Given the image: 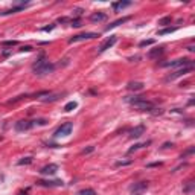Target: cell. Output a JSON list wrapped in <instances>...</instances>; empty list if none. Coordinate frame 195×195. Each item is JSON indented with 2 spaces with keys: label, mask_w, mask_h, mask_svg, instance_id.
Returning a JSON list of instances; mask_svg holds the SVG:
<instances>
[{
  "label": "cell",
  "mask_w": 195,
  "mask_h": 195,
  "mask_svg": "<svg viewBox=\"0 0 195 195\" xmlns=\"http://www.w3.org/2000/svg\"><path fill=\"white\" fill-rule=\"evenodd\" d=\"M125 101L130 102L137 110H142V111H153L154 110V104L151 101H146L143 96H127Z\"/></svg>",
  "instance_id": "1"
},
{
  "label": "cell",
  "mask_w": 195,
  "mask_h": 195,
  "mask_svg": "<svg viewBox=\"0 0 195 195\" xmlns=\"http://www.w3.org/2000/svg\"><path fill=\"white\" fill-rule=\"evenodd\" d=\"M32 69H34L35 73L41 76V75L52 73V72H54V69H55V66L52 64V63H49V60H46V56L43 55L40 60H37V63L32 66Z\"/></svg>",
  "instance_id": "2"
},
{
  "label": "cell",
  "mask_w": 195,
  "mask_h": 195,
  "mask_svg": "<svg viewBox=\"0 0 195 195\" xmlns=\"http://www.w3.org/2000/svg\"><path fill=\"white\" fill-rule=\"evenodd\" d=\"M163 67H188V66H192V61L188 60V58H178V60H174V61H168V63H163L162 64Z\"/></svg>",
  "instance_id": "3"
},
{
  "label": "cell",
  "mask_w": 195,
  "mask_h": 195,
  "mask_svg": "<svg viewBox=\"0 0 195 195\" xmlns=\"http://www.w3.org/2000/svg\"><path fill=\"white\" fill-rule=\"evenodd\" d=\"M99 34H95V32H87V34H79V35H73L72 38L69 40V43H76V41H84V40H92V38H98Z\"/></svg>",
  "instance_id": "4"
},
{
  "label": "cell",
  "mask_w": 195,
  "mask_h": 195,
  "mask_svg": "<svg viewBox=\"0 0 195 195\" xmlns=\"http://www.w3.org/2000/svg\"><path fill=\"white\" fill-rule=\"evenodd\" d=\"M189 72H192V66H188V67H181V69H178V70H175L174 73H171L169 76L166 78V81H174V79L183 76V75H188Z\"/></svg>",
  "instance_id": "5"
},
{
  "label": "cell",
  "mask_w": 195,
  "mask_h": 195,
  "mask_svg": "<svg viewBox=\"0 0 195 195\" xmlns=\"http://www.w3.org/2000/svg\"><path fill=\"white\" fill-rule=\"evenodd\" d=\"M72 130H73V125L70 122H66V123H63L58 130L55 131V137H60V136H69L70 133H72Z\"/></svg>",
  "instance_id": "6"
},
{
  "label": "cell",
  "mask_w": 195,
  "mask_h": 195,
  "mask_svg": "<svg viewBox=\"0 0 195 195\" xmlns=\"http://www.w3.org/2000/svg\"><path fill=\"white\" fill-rule=\"evenodd\" d=\"M116 40H117V38L114 37V35H110V38H107V40H105V41H104V43L99 46V49H98V52H99V54H102V52H105L107 49H110V47H111L114 43H116Z\"/></svg>",
  "instance_id": "7"
},
{
  "label": "cell",
  "mask_w": 195,
  "mask_h": 195,
  "mask_svg": "<svg viewBox=\"0 0 195 195\" xmlns=\"http://www.w3.org/2000/svg\"><path fill=\"white\" fill-rule=\"evenodd\" d=\"M32 127H34L32 121H19V122H15V130L20 131V133L28 131V130H31Z\"/></svg>",
  "instance_id": "8"
},
{
  "label": "cell",
  "mask_w": 195,
  "mask_h": 195,
  "mask_svg": "<svg viewBox=\"0 0 195 195\" xmlns=\"http://www.w3.org/2000/svg\"><path fill=\"white\" fill-rule=\"evenodd\" d=\"M37 183L40 186H44V188H56V186H63V181H61V180H52V181H49V180H38Z\"/></svg>",
  "instance_id": "9"
},
{
  "label": "cell",
  "mask_w": 195,
  "mask_h": 195,
  "mask_svg": "<svg viewBox=\"0 0 195 195\" xmlns=\"http://www.w3.org/2000/svg\"><path fill=\"white\" fill-rule=\"evenodd\" d=\"M56 171H58V166L54 165V163H50V165H46L44 168H41V169H40V172H41L43 175H54Z\"/></svg>",
  "instance_id": "10"
},
{
  "label": "cell",
  "mask_w": 195,
  "mask_h": 195,
  "mask_svg": "<svg viewBox=\"0 0 195 195\" xmlns=\"http://www.w3.org/2000/svg\"><path fill=\"white\" fill-rule=\"evenodd\" d=\"M143 133H145V127H143V125H139V127H136L134 130H131L130 137H131V139H139V137L143 134Z\"/></svg>",
  "instance_id": "11"
},
{
  "label": "cell",
  "mask_w": 195,
  "mask_h": 195,
  "mask_svg": "<svg viewBox=\"0 0 195 195\" xmlns=\"http://www.w3.org/2000/svg\"><path fill=\"white\" fill-rule=\"evenodd\" d=\"M90 20L92 21H105L107 20V14H104V12H95V14L90 15Z\"/></svg>",
  "instance_id": "12"
},
{
  "label": "cell",
  "mask_w": 195,
  "mask_h": 195,
  "mask_svg": "<svg viewBox=\"0 0 195 195\" xmlns=\"http://www.w3.org/2000/svg\"><path fill=\"white\" fill-rule=\"evenodd\" d=\"M130 5H131V2H114L111 6L114 11H119V9H123V8L130 6Z\"/></svg>",
  "instance_id": "13"
},
{
  "label": "cell",
  "mask_w": 195,
  "mask_h": 195,
  "mask_svg": "<svg viewBox=\"0 0 195 195\" xmlns=\"http://www.w3.org/2000/svg\"><path fill=\"white\" fill-rule=\"evenodd\" d=\"M163 52H165V49H163V47H157V49H153V50H149L148 56H149V58H156V56H160Z\"/></svg>",
  "instance_id": "14"
},
{
  "label": "cell",
  "mask_w": 195,
  "mask_h": 195,
  "mask_svg": "<svg viewBox=\"0 0 195 195\" xmlns=\"http://www.w3.org/2000/svg\"><path fill=\"white\" fill-rule=\"evenodd\" d=\"M125 21H128V17H123V19H119V20H116V21H113L111 25H108V26H107V31L113 29V28H116V26L122 25V23H125Z\"/></svg>",
  "instance_id": "15"
},
{
  "label": "cell",
  "mask_w": 195,
  "mask_h": 195,
  "mask_svg": "<svg viewBox=\"0 0 195 195\" xmlns=\"http://www.w3.org/2000/svg\"><path fill=\"white\" fill-rule=\"evenodd\" d=\"M143 82H130L128 84V90H142Z\"/></svg>",
  "instance_id": "16"
},
{
  "label": "cell",
  "mask_w": 195,
  "mask_h": 195,
  "mask_svg": "<svg viewBox=\"0 0 195 195\" xmlns=\"http://www.w3.org/2000/svg\"><path fill=\"white\" fill-rule=\"evenodd\" d=\"M148 188V181H142V183H137L134 186H131L133 190H142V189H146Z\"/></svg>",
  "instance_id": "17"
},
{
  "label": "cell",
  "mask_w": 195,
  "mask_h": 195,
  "mask_svg": "<svg viewBox=\"0 0 195 195\" xmlns=\"http://www.w3.org/2000/svg\"><path fill=\"white\" fill-rule=\"evenodd\" d=\"M78 107V104L75 102V101H70V102L66 104V107H64V111H72V110H75Z\"/></svg>",
  "instance_id": "18"
},
{
  "label": "cell",
  "mask_w": 195,
  "mask_h": 195,
  "mask_svg": "<svg viewBox=\"0 0 195 195\" xmlns=\"http://www.w3.org/2000/svg\"><path fill=\"white\" fill-rule=\"evenodd\" d=\"M26 6H28V5H26ZM21 9H25V6H15V8H12V9H8V11L0 12V14H3V15H6V14H14V12H17V11H21Z\"/></svg>",
  "instance_id": "19"
},
{
  "label": "cell",
  "mask_w": 195,
  "mask_h": 195,
  "mask_svg": "<svg viewBox=\"0 0 195 195\" xmlns=\"http://www.w3.org/2000/svg\"><path fill=\"white\" fill-rule=\"evenodd\" d=\"M76 195H96V192H95L93 189L88 188V189H82V190H79V192H78Z\"/></svg>",
  "instance_id": "20"
},
{
  "label": "cell",
  "mask_w": 195,
  "mask_h": 195,
  "mask_svg": "<svg viewBox=\"0 0 195 195\" xmlns=\"http://www.w3.org/2000/svg\"><path fill=\"white\" fill-rule=\"evenodd\" d=\"M175 31V28H165V29H160L159 31V35H166V34H172Z\"/></svg>",
  "instance_id": "21"
},
{
  "label": "cell",
  "mask_w": 195,
  "mask_h": 195,
  "mask_svg": "<svg viewBox=\"0 0 195 195\" xmlns=\"http://www.w3.org/2000/svg\"><path fill=\"white\" fill-rule=\"evenodd\" d=\"M32 163V157H25L19 162V165H31Z\"/></svg>",
  "instance_id": "22"
},
{
  "label": "cell",
  "mask_w": 195,
  "mask_h": 195,
  "mask_svg": "<svg viewBox=\"0 0 195 195\" xmlns=\"http://www.w3.org/2000/svg\"><path fill=\"white\" fill-rule=\"evenodd\" d=\"M151 44H154V40H143V41H140L139 46L140 47H145V46H151Z\"/></svg>",
  "instance_id": "23"
},
{
  "label": "cell",
  "mask_w": 195,
  "mask_h": 195,
  "mask_svg": "<svg viewBox=\"0 0 195 195\" xmlns=\"http://www.w3.org/2000/svg\"><path fill=\"white\" fill-rule=\"evenodd\" d=\"M169 23H171V17H163V19L159 21V25H162V26H166Z\"/></svg>",
  "instance_id": "24"
},
{
  "label": "cell",
  "mask_w": 195,
  "mask_h": 195,
  "mask_svg": "<svg viewBox=\"0 0 195 195\" xmlns=\"http://www.w3.org/2000/svg\"><path fill=\"white\" fill-rule=\"evenodd\" d=\"M133 160H119L116 162V166H127V165H131Z\"/></svg>",
  "instance_id": "25"
},
{
  "label": "cell",
  "mask_w": 195,
  "mask_h": 195,
  "mask_svg": "<svg viewBox=\"0 0 195 195\" xmlns=\"http://www.w3.org/2000/svg\"><path fill=\"white\" fill-rule=\"evenodd\" d=\"M142 146H146V143H137V145H134V146H133V148H130V151H128V153H134L136 149L142 148Z\"/></svg>",
  "instance_id": "26"
},
{
  "label": "cell",
  "mask_w": 195,
  "mask_h": 195,
  "mask_svg": "<svg viewBox=\"0 0 195 195\" xmlns=\"http://www.w3.org/2000/svg\"><path fill=\"white\" fill-rule=\"evenodd\" d=\"M93 151H95V146H88V148L82 149L81 154H90V153H93Z\"/></svg>",
  "instance_id": "27"
},
{
  "label": "cell",
  "mask_w": 195,
  "mask_h": 195,
  "mask_svg": "<svg viewBox=\"0 0 195 195\" xmlns=\"http://www.w3.org/2000/svg\"><path fill=\"white\" fill-rule=\"evenodd\" d=\"M2 44H3V46H15L17 41H14V40H11V41H3Z\"/></svg>",
  "instance_id": "28"
},
{
  "label": "cell",
  "mask_w": 195,
  "mask_h": 195,
  "mask_svg": "<svg viewBox=\"0 0 195 195\" xmlns=\"http://www.w3.org/2000/svg\"><path fill=\"white\" fill-rule=\"evenodd\" d=\"M70 23H72V26H75V28H79V26H81V21L79 20H72Z\"/></svg>",
  "instance_id": "29"
},
{
  "label": "cell",
  "mask_w": 195,
  "mask_h": 195,
  "mask_svg": "<svg viewBox=\"0 0 195 195\" xmlns=\"http://www.w3.org/2000/svg\"><path fill=\"white\" fill-rule=\"evenodd\" d=\"M21 50H23V52H31V50H32V47H31V46H23V47H21Z\"/></svg>",
  "instance_id": "30"
},
{
  "label": "cell",
  "mask_w": 195,
  "mask_h": 195,
  "mask_svg": "<svg viewBox=\"0 0 195 195\" xmlns=\"http://www.w3.org/2000/svg\"><path fill=\"white\" fill-rule=\"evenodd\" d=\"M172 146H174V143H163L162 148H163V149H166V148H172Z\"/></svg>",
  "instance_id": "31"
},
{
  "label": "cell",
  "mask_w": 195,
  "mask_h": 195,
  "mask_svg": "<svg viewBox=\"0 0 195 195\" xmlns=\"http://www.w3.org/2000/svg\"><path fill=\"white\" fill-rule=\"evenodd\" d=\"M55 28V25H52V26H47V28H43V31H52Z\"/></svg>",
  "instance_id": "32"
}]
</instances>
